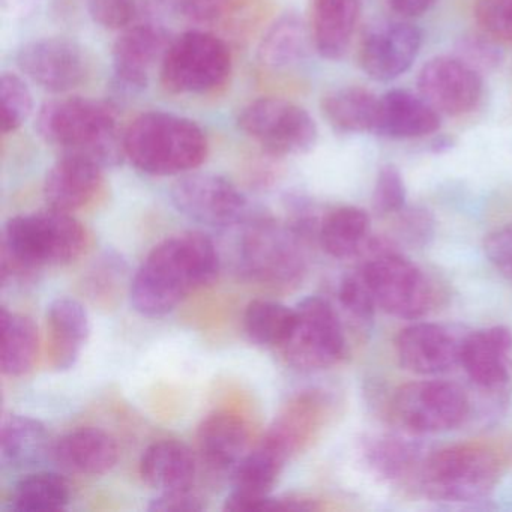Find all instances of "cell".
Returning a JSON list of instances; mask_svg holds the SVG:
<instances>
[{"label":"cell","instance_id":"obj_12","mask_svg":"<svg viewBox=\"0 0 512 512\" xmlns=\"http://www.w3.org/2000/svg\"><path fill=\"white\" fill-rule=\"evenodd\" d=\"M241 262L251 278L275 286L296 283L305 269L292 233L268 220L256 221L245 233Z\"/></svg>","mask_w":512,"mask_h":512},{"label":"cell","instance_id":"obj_38","mask_svg":"<svg viewBox=\"0 0 512 512\" xmlns=\"http://www.w3.org/2000/svg\"><path fill=\"white\" fill-rule=\"evenodd\" d=\"M475 19L494 40L512 43V0H478Z\"/></svg>","mask_w":512,"mask_h":512},{"label":"cell","instance_id":"obj_1","mask_svg":"<svg viewBox=\"0 0 512 512\" xmlns=\"http://www.w3.org/2000/svg\"><path fill=\"white\" fill-rule=\"evenodd\" d=\"M220 271V256L209 236L184 232L154 247L134 275L131 304L146 317L175 310L191 292L208 286Z\"/></svg>","mask_w":512,"mask_h":512},{"label":"cell","instance_id":"obj_43","mask_svg":"<svg viewBox=\"0 0 512 512\" xmlns=\"http://www.w3.org/2000/svg\"><path fill=\"white\" fill-rule=\"evenodd\" d=\"M203 508L202 499L191 490L160 493L148 506L152 512H193L202 511Z\"/></svg>","mask_w":512,"mask_h":512},{"label":"cell","instance_id":"obj_33","mask_svg":"<svg viewBox=\"0 0 512 512\" xmlns=\"http://www.w3.org/2000/svg\"><path fill=\"white\" fill-rule=\"evenodd\" d=\"M70 497V485L64 476L55 472H37L17 482L10 506L19 512H56L68 505Z\"/></svg>","mask_w":512,"mask_h":512},{"label":"cell","instance_id":"obj_44","mask_svg":"<svg viewBox=\"0 0 512 512\" xmlns=\"http://www.w3.org/2000/svg\"><path fill=\"white\" fill-rule=\"evenodd\" d=\"M232 0H178L179 10L197 23H212L220 19Z\"/></svg>","mask_w":512,"mask_h":512},{"label":"cell","instance_id":"obj_23","mask_svg":"<svg viewBox=\"0 0 512 512\" xmlns=\"http://www.w3.org/2000/svg\"><path fill=\"white\" fill-rule=\"evenodd\" d=\"M56 461L65 469L80 475L100 476L118 463L116 440L100 428H79L58 440L53 446Z\"/></svg>","mask_w":512,"mask_h":512},{"label":"cell","instance_id":"obj_20","mask_svg":"<svg viewBox=\"0 0 512 512\" xmlns=\"http://www.w3.org/2000/svg\"><path fill=\"white\" fill-rule=\"evenodd\" d=\"M101 164L82 155H62L44 182V199L49 208L73 212L88 205L103 184Z\"/></svg>","mask_w":512,"mask_h":512},{"label":"cell","instance_id":"obj_6","mask_svg":"<svg viewBox=\"0 0 512 512\" xmlns=\"http://www.w3.org/2000/svg\"><path fill=\"white\" fill-rule=\"evenodd\" d=\"M364 253L370 257L359 271L377 307L398 319L415 320L428 313L433 289L415 263L389 248L383 239H370Z\"/></svg>","mask_w":512,"mask_h":512},{"label":"cell","instance_id":"obj_45","mask_svg":"<svg viewBox=\"0 0 512 512\" xmlns=\"http://www.w3.org/2000/svg\"><path fill=\"white\" fill-rule=\"evenodd\" d=\"M386 4L398 16L409 19L427 13L436 4V0H386Z\"/></svg>","mask_w":512,"mask_h":512},{"label":"cell","instance_id":"obj_35","mask_svg":"<svg viewBox=\"0 0 512 512\" xmlns=\"http://www.w3.org/2000/svg\"><path fill=\"white\" fill-rule=\"evenodd\" d=\"M0 109L4 134L19 130L34 110L31 91L22 77L14 73L2 74L0 80Z\"/></svg>","mask_w":512,"mask_h":512},{"label":"cell","instance_id":"obj_25","mask_svg":"<svg viewBox=\"0 0 512 512\" xmlns=\"http://www.w3.org/2000/svg\"><path fill=\"white\" fill-rule=\"evenodd\" d=\"M197 446L203 461L209 467L215 470H233L247 454V425L232 413H211L200 422Z\"/></svg>","mask_w":512,"mask_h":512},{"label":"cell","instance_id":"obj_28","mask_svg":"<svg viewBox=\"0 0 512 512\" xmlns=\"http://www.w3.org/2000/svg\"><path fill=\"white\" fill-rule=\"evenodd\" d=\"M379 98L361 86L328 92L322 100L326 121L341 133H367L376 127Z\"/></svg>","mask_w":512,"mask_h":512},{"label":"cell","instance_id":"obj_10","mask_svg":"<svg viewBox=\"0 0 512 512\" xmlns=\"http://www.w3.org/2000/svg\"><path fill=\"white\" fill-rule=\"evenodd\" d=\"M295 310V328L280 349L286 361L302 371L334 367L344 358L347 349L337 311L319 296H308Z\"/></svg>","mask_w":512,"mask_h":512},{"label":"cell","instance_id":"obj_41","mask_svg":"<svg viewBox=\"0 0 512 512\" xmlns=\"http://www.w3.org/2000/svg\"><path fill=\"white\" fill-rule=\"evenodd\" d=\"M86 10L97 25L106 29H125L136 16V0H85Z\"/></svg>","mask_w":512,"mask_h":512},{"label":"cell","instance_id":"obj_14","mask_svg":"<svg viewBox=\"0 0 512 512\" xmlns=\"http://www.w3.org/2000/svg\"><path fill=\"white\" fill-rule=\"evenodd\" d=\"M422 32L406 20H380L362 35L359 64L370 79L391 82L418 58Z\"/></svg>","mask_w":512,"mask_h":512},{"label":"cell","instance_id":"obj_29","mask_svg":"<svg viewBox=\"0 0 512 512\" xmlns=\"http://www.w3.org/2000/svg\"><path fill=\"white\" fill-rule=\"evenodd\" d=\"M46 425L25 415H10L0 430L2 461L11 467L34 466L50 448Z\"/></svg>","mask_w":512,"mask_h":512},{"label":"cell","instance_id":"obj_22","mask_svg":"<svg viewBox=\"0 0 512 512\" xmlns=\"http://www.w3.org/2000/svg\"><path fill=\"white\" fill-rule=\"evenodd\" d=\"M361 17V0H313L311 2V43L328 61L346 55Z\"/></svg>","mask_w":512,"mask_h":512},{"label":"cell","instance_id":"obj_11","mask_svg":"<svg viewBox=\"0 0 512 512\" xmlns=\"http://www.w3.org/2000/svg\"><path fill=\"white\" fill-rule=\"evenodd\" d=\"M173 205L185 217L215 229H226L244 220L247 199L229 179L214 173H191L170 191Z\"/></svg>","mask_w":512,"mask_h":512},{"label":"cell","instance_id":"obj_34","mask_svg":"<svg viewBox=\"0 0 512 512\" xmlns=\"http://www.w3.org/2000/svg\"><path fill=\"white\" fill-rule=\"evenodd\" d=\"M296 323V310L280 302L253 301L244 314V329L253 343L281 347L287 343Z\"/></svg>","mask_w":512,"mask_h":512},{"label":"cell","instance_id":"obj_36","mask_svg":"<svg viewBox=\"0 0 512 512\" xmlns=\"http://www.w3.org/2000/svg\"><path fill=\"white\" fill-rule=\"evenodd\" d=\"M455 56L473 70L478 71L481 76L487 71L496 70L503 61V53L499 44L485 32L461 37Z\"/></svg>","mask_w":512,"mask_h":512},{"label":"cell","instance_id":"obj_3","mask_svg":"<svg viewBox=\"0 0 512 512\" xmlns=\"http://www.w3.org/2000/svg\"><path fill=\"white\" fill-rule=\"evenodd\" d=\"M125 158L146 175H182L208 157L202 128L182 116L149 112L137 116L122 134Z\"/></svg>","mask_w":512,"mask_h":512},{"label":"cell","instance_id":"obj_39","mask_svg":"<svg viewBox=\"0 0 512 512\" xmlns=\"http://www.w3.org/2000/svg\"><path fill=\"white\" fill-rule=\"evenodd\" d=\"M395 215V232L410 247H425L433 239L434 218L427 209L404 208Z\"/></svg>","mask_w":512,"mask_h":512},{"label":"cell","instance_id":"obj_37","mask_svg":"<svg viewBox=\"0 0 512 512\" xmlns=\"http://www.w3.org/2000/svg\"><path fill=\"white\" fill-rule=\"evenodd\" d=\"M406 208V185L400 170L386 164L377 173L373 190V209L380 217L395 215Z\"/></svg>","mask_w":512,"mask_h":512},{"label":"cell","instance_id":"obj_16","mask_svg":"<svg viewBox=\"0 0 512 512\" xmlns=\"http://www.w3.org/2000/svg\"><path fill=\"white\" fill-rule=\"evenodd\" d=\"M292 452L284 443L266 434L254 451L244 455L233 469L235 490L224 502L226 511H269L272 487Z\"/></svg>","mask_w":512,"mask_h":512},{"label":"cell","instance_id":"obj_27","mask_svg":"<svg viewBox=\"0 0 512 512\" xmlns=\"http://www.w3.org/2000/svg\"><path fill=\"white\" fill-rule=\"evenodd\" d=\"M370 215L355 206H341L323 218L319 227L320 245L335 259H350L367 250L370 242Z\"/></svg>","mask_w":512,"mask_h":512},{"label":"cell","instance_id":"obj_18","mask_svg":"<svg viewBox=\"0 0 512 512\" xmlns=\"http://www.w3.org/2000/svg\"><path fill=\"white\" fill-rule=\"evenodd\" d=\"M460 347L461 341L434 323H413L401 329L395 338L401 367L421 376L446 373L460 365Z\"/></svg>","mask_w":512,"mask_h":512},{"label":"cell","instance_id":"obj_4","mask_svg":"<svg viewBox=\"0 0 512 512\" xmlns=\"http://www.w3.org/2000/svg\"><path fill=\"white\" fill-rule=\"evenodd\" d=\"M37 131L62 155H82L103 167L125 158L115 115L106 104L82 97L53 100L41 107Z\"/></svg>","mask_w":512,"mask_h":512},{"label":"cell","instance_id":"obj_26","mask_svg":"<svg viewBox=\"0 0 512 512\" xmlns=\"http://www.w3.org/2000/svg\"><path fill=\"white\" fill-rule=\"evenodd\" d=\"M47 325L56 370H70L91 335L88 311L76 299H55L47 310Z\"/></svg>","mask_w":512,"mask_h":512},{"label":"cell","instance_id":"obj_32","mask_svg":"<svg viewBox=\"0 0 512 512\" xmlns=\"http://www.w3.org/2000/svg\"><path fill=\"white\" fill-rule=\"evenodd\" d=\"M311 32L295 14H286L269 28L259 46V59L271 70H284L307 56Z\"/></svg>","mask_w":512,"mask_h":512},{"label":"cell","instance_id":"obj_21","mask_svg":"<svg viewBox=\"0 0 512 512\" xmlns=\"http://www.w3.org/2000/svg\"><path fill=\"white\" fill-rule=\"evenodd\" d=\"M440 115L421 97L409 91L388 92L379 98L373 133L386 139H419L436 133Z\"/></svg>","mask_w":512,"mask_h":512},{"label":"cell","instance_id":"obj_31","mask_svg":"<svg viewBox=\"0 0 512 512\" xmlns=\"http://www.w3.org/2000/svg\"><path fill=\"white\" fill-rule=\"evenodd\" d=\"M2 352L0 367L7 376L19 377L28 373L38 353V331L29 317L13 313L7 308L0 311Z\"/></svg>","mask_w":512,"mask_h":512},{"label":"cell","instance_id":"obj_40","mask_svg":"<svg viewBox=\"0 0 512 512\" xmlns=\"http://www.w3.org/2000/svg\"><path fill=\"white\" fill-rule=\"evenodd\" d=\"M338 298H340L341 305L356 319L362 320V322L373 319L374 308L377 305L361 271L347 275L341 281Z\"/></svg>","mask_w":512,"mask_h":512},{"label":"cell","instance_id":"obj_8","mask_svg":"<svg viewBox=\"0 0 512 512\" xmlns=\"http://www.w3.org/2000/svg\"><path fill=\"white\" fill-rule=\"evenodd\" d=\"M392 421L410 434H433L460 427L470 413L466 392L445 380H422L395 389Z\"/></svg>","mask_w":512,"mask_h":512},{"label":"cell","instance_id":"obj_42","mask_svg":"<svg viewBox=\"0 0 512 512\" xmlns=\"http://www.w3.org/2000/svg\"><path fill=\"white\" fill-rule=\"evenodd\" d=\"M484 248L496 271L506 280L512 281V223L488 235Z\"/></svg>","mask_w":512,"mask_h":512},{"label":"cell","instance_id":"obj_15","mask_svg":"<svg viewBox=\"0 0 512 512\" xmlns=\"http://www.w3.org/2000/svg\"><path fill=\"white\" fill-rule=\"evenodd\" d=\"M418 92L439 115H466L481 100L482 76L457 56H439L419 71Z\"/></svg>","mask_w":512,"mask_h":512},{"label":"cell","instance_id":"obj_13","mask_svg":"<svg viewBox=\"0 0 512 512\" xmlns=\"http://www.w3.org/2000/svg\"><path fill=\"white\" fill-rule=\"evenodd\" d=\"M17 67L35 85L55 94L73 91L88 79L91 64L85 49L70 38L31 41L19 50Z\"/></svg>","mask_w":512,"mask_h":512},{"label":"cell","instance_id":"obj_5","mask_svg":"<svg viewBox=\"0 0 512 512\" xmlns=\"http://www.w3.org/2000/svg\"><path fill=\"white\" fill-rule=\"evenodd\" d=\"M499 476L500 460L493 449L461 443L424 457L412 488L434 502H476L493 493Z\"/></svg>","mask_w":512,"mask_h":512},{"label":"cell","instance_id":"obj_17","mask_svg":"<svg viewBox=\"0 0 512 512\" xmlns=\"http://www.w3.org/2000/svg\"><path fill=\"white\" fill-rule=\"evenodd\" d=\"M169 47L166 31L155 25L125 28L113 46V79L124 94H137L148 86L149 73Z\"/></svg>","mask_w":512,"mask_h":512},{"label":"cell","instance_id":"obj_19","mask_svg":"<svg viewBox=\"0 0 512 512\" xmlns=\"http://www.w3.org/2000/svg\"><path fill=\"white\" fill-rule=\"evenodd\" d=\"M512 331L491 326L472 332L461 341L460 365L479 388L497 389L509 379Z\"/></svg>","mask_w":512,"mask_h":512},{"label":"cell","instance_id":"obj_30","mask_svg":"<svg viewBox=\"0 0 512 512\" xmlns=\"http://www.w3.org/2000/svg\"><path fill=\"white\" fill-rule=\"evenodd\" d=\"M364 455L368 466L377 476L388 482H404L410 487L424 460L418 446L392 436L368 440Z\"/></svg>","mask_w":512,"mask_h":512},{"label":"cell","instance_id":"obj_46","mask_svg":"<svg viewBox=\"0 0 512 512\" xmlns=\"http://www.w3.org/2000/svg\"><path fill=\"white\" fill-rule=\"evenodd\" d=\"M35 4H38V0H2L5 10H10L14 14L31 11Z\"/></svg>","mask_w":512,"mask_h":512},{"label":"cell","instance_id":"obj_2","mask_svg":"<svg viewBox=\"0 0 512 512\" xmlns=\"http://www.w3.org/2000/svg\"><path fill=\"white\" fill-rule=\"evenodd\" d=\"M86 230L71 212L17 215L2 233V283L26 280L46 266L68 265L85 251Z\"/></svg>","mask_w":512,"mask_h":512},{"label":"cell","instance_id":"obj_7","mask_svg":"<svg viewBox=\"0 0 512 512\" xmlns=\"http://www.w3.org/2000/svg\"><path fill=\"white\" fill-rule=\"evenodd\" d=\"M232 73V53L221 38L190 31L169 44L161 59V83L178 95L208 94Z\"/></svg>","mask_w":512,"mask_h":512},{"label":"cell","instance_id":"obj_24","mask_svg":"<svg viewBox=\"0 0 512 512\" xmlns=\"http://www.w3.org/2000/svg\"><path fill=\"white\" fill-rule=\"evenodd\" d=\"M196 475V457L178 440L152 443L140 458V476L160 493L191 490Z\"/></svg>","mask_w":512,"mask_h":512},{"label":"cell","instance_id":"obj_9","mask_svg":"<svg viewBox=\"0 0 512 512\" xmlns=\"http://www.w3.org/2000/svg\"><path fill=\"white\" fill-rule=\"evenodd\" d=\"M238 127L266 154L290 157L311 151L317 125L307 110L283 98H259L239 112Z\"/></svg>","mask_w":512,"mask_h":512}]
</instances>
